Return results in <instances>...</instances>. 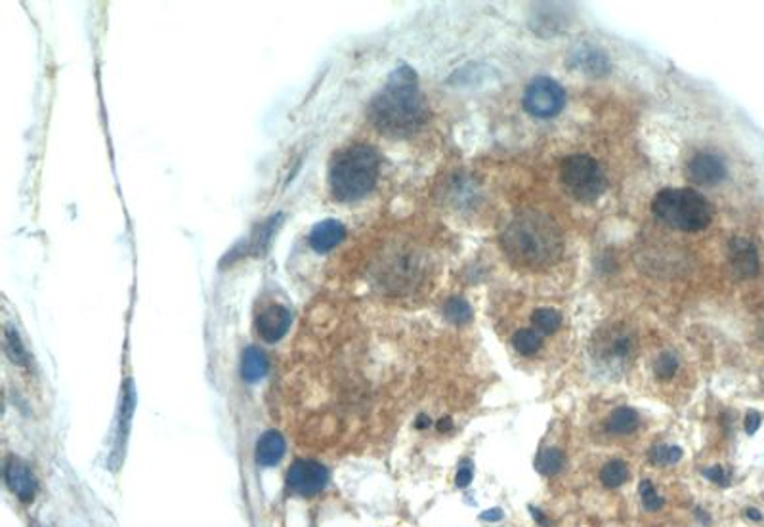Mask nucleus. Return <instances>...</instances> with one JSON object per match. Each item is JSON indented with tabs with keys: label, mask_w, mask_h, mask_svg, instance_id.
I'll use <instances>...</instances> for the list:
<instances>
[{
	"label": "nucleus",
	"mask_w": 764,
	"mask_h": 527,
	"mask_svg": "<svg viewBox=\"0 0 764 527\" xmlns=\"http://www.w3.org/2000/svg\"><path fill=\"white\" fill-rule=\"evenodd\" d=\"M429 115L430 109L419 88V77L409 66L394 69L369 106V119L374 129L392 138H409L419 132Z\"/></svg>",
	"instance_id": "nucleus-1"
},
{
	"label": "nucleus",
	"mask_w": 764,
	"mask_h": 527,
	"mask_svg": "<svg viewBox=\"0 0 764 527\" xmlns=\"http://www.w3.org/2000/svg\"><path fill=\"white\" fill-rule=\"evenodd\" d=\"M500 247L516 268L543 271L562 258L563 235L545 212L522 210L500 233Z\"/></svg>",
	"instance_id": "nucleus-2"
},
{
	"label": "nucleus",
	"mask_w": 764,
	"mask_h": 527,
	"mask_svg": "<svg viewBox=\"0 0 764 527\" xmlns=\"http://www.w3.org/2000/svg\"><path fill=\"white\" fill-rule=\"evenodd\" d=\"M381 174V155L367 144L348 146L331 162L329 185L336 201L352 203L373 192Z\"/></svg>",
	"instance_id": "nucleus-3"
},
{
	"label": "nucleus",
	"mask_w": 764,
	"mask_h": 527,
	"mask_svg": "<svg viewBox=\"0 0 764 527\" xmlns=\"http://www.w3.org/2000/svg\"><path fill=\"white\" fill-rule=\"evenodd\" d=\"M654 216L669 228L694 233L705 230L713 220L709 201L690 187H666L652 201Z\"/></svg>",
	"instance_id": "nucleus-4"
},
{
	"label": "nucleus",
	"mask_w": 764,
	"mask_h": 527,
	"mask_svg": "<svg viewBox=\"0 0 764 527\" xmlns=\"http://www.w3.org/2000/svg\"><path fill=\"white\" fill-rule=\"evenodd\" d=\"M560 182L573 199L579 203H595L604 195L608 187L606 172L600 162L585 153H575L562 161Z\"/></svg>",
	"instance_id": "nucleus-5"
},
{
	"label": "nucleus",
	"mask_w": 764,
	"mask_h": 527,
	"mask_svg": "<svg viewBox=\"0 0 764 527\" xmlns=\"http://www.w3.org/2000/svg\"><path fill=\"white\" fill-rule=\"evenodd\" d=\"M524 109L537 119H553L566 106V90L550 77H535L522 98Z\"/></svg>",
	"instance_id": "nucleus-6"
},
{
	"label": "nucleus",
	"mask_w": 764,
	"mask_h": 527,
	"mask_svg": "<svg viewBox=\"0 0 764 527\" xmlns=\"http://www.w3.org/2000/svg\"><path fill=\"white\" fill-rule=\"evenodd\" d=\"M598 336L600 341L593 342L596 361H603L611 371L623 369L633 363L634 338L629 331L610 329Z\"/></svg>",
	"instance_id": "nucleus-7"
},
{
	"label": "nucleus",
	"mask_w": 764,
	"mask_h": 527,
	"mask_svg": "<svg viewBox=\"0 0 764 527\" xmlns=\"http://www.w3.org/2000/svg\"><path fill=\"white\" fill-rule=\"evenodd\" d=\"M329 482V472L321 462L300 459L296 460L289 474H287V484L293 493L300 497H311L323 492Z\"/></svg>",
	"instance_id": "nucleus-8"
},
{
	"label": "nucleus",
	"mask_w": 764,
	"mask_h": 527,
	"mask_svg": "<svg viewBox=\"0 0 764 527\" xmlns=\"http://www.w3.org/2000/svg\"><path fill=\"white\" fill-rule=\"evenodd\" d=\"M686 172L697 185H717L726 178V165L719 155L701 152L688 161Z\"/></svg>",
	"instance_id": "nucleus-9"
},
{
	"label": "nucleus",
	"mask_w": 764,
	"mask_h": 527,
	"mask_svg": "<svg viewBox=\"0 0 764 527\" xmlns=\"http://www.w3.org/2000/svg\"><path fill=\"white\" fill-rule=\"evenodd\" d=\"M291 327V311L280 306L272 304L262 310L256 318V333L260 334L262 341L266 342H278L287 334Z\"/></svg>",
	"instance_id": "nucleus-10"
},
{
	"label": "nucleus",
	"mask_w": 764,
	"mask_h": 527,
	"mask_svg": "<svg viewBox=\"0 0 764 527\" xmlns=\"http://www.w3.org/2000/svg\"><path fill=\"white\" fill-rule=\"evenodd\" d=\"M4 478H6L10 492L14 493L20 500H23V503H29V500L35 499L36 480H35V476L29 470L28 464H25L23 460H20L16 457H10L6 460V467H4Z\"/></svg>",
	"instance_id": "nucleus-11"
},
{
	"label": "nucleus",
	"mask_w": 764,
	"mask_h": 527,
	"mask_svg": "<svg viewBox=\"0 0 764 527\" xmlns=\"http://www.w3.org/2000/svg\"><path fill=\"white\" fill-rule=\"evenodd\" d=\"M729 258L732 270L740 278H753L759 273V255L757 247L745 237H734L729 243Z\"/></svg>",
	"instance_id": "nucleus-12"
},
{
	"label": "nucleus",
	"mask_w": 764,
	"mask_h": 527,
	"mask_svg": "<svg viewBox=\"0 0 764 527\" xmlns=\"http://www.w3.org/2000/svg\"><path fill=\"white\" fill-rule=\"evenodd\" d=\"M571 66L581 69L583 73L591 75V77H604V75L610 73V59L608 56L603 52V50L593 48L588 44L578 46L571 52Z\"/></svg>",
	"instance_id": "nucleus-13"
},
{
	"label": "nucleus",
	"mask_w": 764,
	"mask_h": 527,
	"mask_svg": "<svg viewBox=\"0 0 764 527\" xmlns=\"http://www.w3.org/2000/svg\"><path fill=\"white\" fill-rule=\"evenodd\" d=\"M346 237V228L336 220H323L314 225V230L310 232V247L316 253H329L338 243Z\"/></svg>",
	"instance_id": "nucleus-14"
},
{
	"label": "nucleus",
	"mask_w": 764,
	"mask_h": 527,
	"mask_svg": "<svg viewBox=\"0 0 764 527\" xmlns=\"http://www.w3.org/2000/svg\"><path fill=\"white\" fill-rule=\"evenodd\" d=\"M134 405H136V392H134V384L129 381L127 384H124L119 426H117V439H115V457L117 459H121V455L124 453V445H127L130 424H132V415H134Z\"/></svg>",
	"instance_id": "nucleus-15"
},
{
	"label": "nucleus",
	"mask_w": 764,
	"mask_h": 527,
	"mask_svg": "<svg viewBox=\"0 0 764 527\" xmlns=\"http://www.w3.org/2000/svg\"><path fill=\"white\" fill-rule=\"evenodd\" d=\"M285 455V439L280 432H266L256 444V462L260 467H273Z\"/></svg>",
	"instance_id": "nucleus-16"
},
{
	"label": "nucleus",
	"mask_w": 764,
	"mask_h": 527,
	"mask_svg": "<svg viewBox=\"0 0 764 527\" xmlns=\"http://www.w3.org/2000/svg\"><path fill=\"white\" fill-rule=\"evenodd\" d=\"M268 373V359L262 350L250 346L245 350L243 361H241V374L243 381L247 382H256L262 376Z\"/></svg>",
	"instance_id": "nucleus-17"
},
{
	"label": "nucleus",
	"mask_w": 764,
	"mask_h": 527,
	"mask_svg": "<svg viewBox=\"0 0 764 527\" xmlns=\"http://www.w3.org/2000/svg\"><path fill=\"white\" fill-rule=\"evenodd\" d=\"M638 424H641V417H638V413L631 407H619L610 415L606 429L610 434L616 436H625L631 434L638 429Z\"/></svg>",
	"instance_id": "nucleus-18"
},
{
	"label": "nucleus",
	"mask_w": 764,
	"mask_h": 527,
	"mask_svg": "<svg viewBox=\"0 0 764 527\" xmlns=\"http://www.w3.org/2000/svg\"><path fill=\"white\" fill-rule=\"evenodd\" d=\"M629 480V467L623 460H610L606 462L603 470H600V482L608 489L621 487L625 482Z\"/></svg>",
	"instance_id": "nucleus-19"
},
{
	"label": "nucleus",
	"mask_w": 764,
	"mask_h": 527,
	"mask_svg": "<svg viewBox=\"0 0 764 527\" xmlns=\"http://www.w3.org/2000/svg\"><path fill=\"white\" fill-rule=\"evenodd\" d=\"M532 323L535 331L543 334H553L560 329L562 325V313L555 308H540L532 313Z\"/></svg>",
	"instance_id": "nucleus-20"
},
{
	"label": "nucleus",
	"mask_w": 764,
	"mask_h": 527,
	"mask_svg": "<svg viewBox=\"0 0 764 527\" xmlns=\"http://www.w3.org/2000/svg\"><path fill=\"white\" fill-rule=\"evenodd\" d=\"M541 333L535 329H520L512 334V346L522 356H533L541 348Z\"/></svg>",
	"instance_id": "nucleus-21"
},
{
	"label": "nucleus",
	"mask_w": 764,
	"mask_h": 527,
	"mask_svg": "<svg viewBox=\"0 0 764 527\" xmlns=\"http://www.w3.org/2000/svg\"><path fill=\"white\" fill-rule=\"evenodd\" d=\"M563 464H566V457L560 449H543L535 459V468L543 476H555L558 474Z\"/></svg>",
	"instance_id": "nucleus-22"
},
{
	"label": "nucleus",
	"mask_w": 764,
	"mask_h": 527,
	"mask_svg": "<svg viewBox=\"0 0 764 527\" xmlns=\"http://www.w3.org/2000/svg\"><path fill=\"white\" fill-rule=\"evenodd\" d=\"M444 316L453 325H467L472 319V308L462 296H451L444 306Z\"/></svg>",
	"instance_id": "nucleus-23"
},
{
	"label": "nucleus",
	"mask_w": 764,
	"mask_h": 527,
	"mask_svg": "<svg viewBox=\"0 0 764 527\" xmlns=\"http://www.w3.org/2000/svg\"><path fill=\"white\" fill-rule=\"evenodd\" d=\"M4 348L6 354L10 356V359L16 363V366H28V351H25L20 334L16 333V329L6 327L4 331Z\"/></svg>",
	"instance_id": "nucleus-24"
},
{
	"label": "nucleus",
	"mask_w": 764,
	"mask_h": 527,
	"mask_svg": "<svg viewBox=\"0 0 764 527\" xmlns=\"http://www.w3.org/2000/svg\"><path fill=\"white\" fill-rule=\"evenodd\" d=\"M681 459H682V449L676 445L661 444L650 451V460L658 464V467H671V464H676Z\"/></svg>",
	"instance_id": "nucleus-25"
},
{
	"label": "nucleus",
	"mask_w": 764,
	"mask_h": 527,
	"mask_svg": "<svg viewBox=\"0 0 764 527\" xmlns=\"http://www.w3.org/2000/svg\"><path fill=\"white\" fill-rule=\"evenodd\" d=\"M638 492H641L642 507H644L648 512H658V510L663 507V499H661V495L656 492L654 484L650 482V480H642V482H641V487H638Z\"/></svg>",
	"instance_id": "nucleus-26"
},
{
	"label": "nucleus",
	"mask_w": 764,
	"mask_h": 527,
	"mask_svg": "<svg viewBox=\"0 0 764 527\" xmlns=\"http://www.w3.org/2000/svg\"><path fill=\"white\" fill-rule=\"evenodd\" d=\"M676 369H679V359H676V356L671 354V351H663L654 363V373L658 379H663V381L671 379V376L676 373Z\"/></svg>",
	"instance_id": "nucleus-27"
},
{
	"label": "nucleus",
	"mask_w": 764,
	"mask_h": 527,
	"mask_svg": "<svg viewBox=\"0 0 764 527\" xmlns=\"http://www.w3.org/2000/svg\"><path fill=\"white\" fill-rule=\"evenodd\" d=\"M472 480H474V467H472V462L470 460H465L461 464V468L457 470V476H455V484H457V487H469L470 484H472Z\"/></svg>",
	"instance_id": "nucleus-28"
},
{
	"label": "nucleus",
	"mask_w": 764,
	"mask_h": 527,
	"mask_svg": "<svg viewBox=\"0 0 764 527\" xmlns=\"http://www.w3.org/2000/svg\"><path fill=\"white\" fill-rule=\"evenodd\" d=\"M704 476H705V478H707L709 482L717 484V485H729V484H730V474L726 472L722 467H711V468H705V470H704Z\"/></svg>",
	"instance_id": "nucleus-29"
},
{
	"label": "nucleus",
	"mask_w": 764,
	"mask_h": 527,
	"mask_svg": "<svg viewBox=\"0 0 764 527\" xmlns=\"http://www.w3.org/2000/svg\"><path fill=\"white\" fill-rule=\"evenodd\" d=\"M760 422H762V419H760L759 413L757 411H749L747 417H745V432L749 436H753L760 429Z\"/></svg>",
	"instance_id": "nucleus-30"
},
{
	"label": "nucleus",
	"mask_w": 764,
	"mask_h": 527,
	"mask_svg": "<svg viewBox=\"0 0 764 527\" xmlns=\"http://www.w3.org/2000/svg\"><path fill=\"white\" fill-rule=\"evenodd\" d=\"M503 510L500 508H492V510H485V512H482V520L484 522H499V520H503Z\"/></svg>",
	"instance_id": "nucleus-31"
},
{
	"label": "nucleus",
	"mask_w": 764,
	"mask_h": 527,
	"mask_svg": "<svg viewBox=\"0 0 764 527\" xmlns=\"http://www.w3.org/2000/svg\"><path fill=\"white\" fill-rule=\"evenodd\" d=\"M530 510H532V516H533V520H535L537 523H540L541 527H550V520L545 516V514H543L541 510H537V508H533V507H532Z\"/></svg>",
	"instance_id": "nucleus-32"
},
{
	"label": "nucleus",
	"mask_w": 764,
	"mask_h": 527,
	"mask_svg": "<svg viewBox=\"0 0 764 527\" xmlns=\"http://www.w3.org/2000/svg\"><path fill=\"white\" fill-rule=\"evenodd\" d=\"M451 429H453V422H451L449 417H445V419H442L440 422H437V430H440V432H447Z\"/></svg>",
	"instance_id": "nucleus-33"
},
{
	"label": "nucleus",
	"mask_w": 764,
	"mask_h": 527,
	"mask_svg": "<svg viewBox=\"0 0 764 527\" xmlns=\"http://www.w3.org/2000/svg\"><path fill=\"white\" fill-rule=\"evenodd\" d=\"M747 516L753 518V520H760L762 518L760 514H759V510H747Z\"/></svg>",
	"instance_id": "nucleus-34"
},
{
	"label": "nucleus",
	"mask_w": 764,
	"mask_h": 527,
	"mask_svg": "<svg viewBox=\"0 0 764 527\" xmlns=\"http://www.w3.org/2000/svg\"><path fill=\"white\" fill-rule=\"evenodd\" d=\"M429 424H430V421H429L427 417H424V415H422V417L419 419V422H417L419 429H424V426H429Z\"/></svg>",
	"instance_id": "nucleus-35"
}]
</instances>
